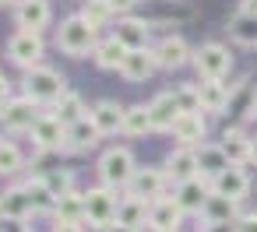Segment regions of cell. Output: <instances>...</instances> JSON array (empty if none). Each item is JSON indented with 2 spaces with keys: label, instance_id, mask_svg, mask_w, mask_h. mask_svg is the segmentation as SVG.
Masks as SVG:
<instances>
[{
  "label": "cell",
  "instance_id": "25",
  "mask_svg": "<svg viewBox=\"0 0 257 232\" xmlns=\"http://www.w3.org/2000/svg\"><path fill=\"white\" fill-rule=\"evenodd\" d=\"M148 214H152V204H148V200L123 193V200H120V214H116L120 225H127V228H141V225H148Z\"/></svg>",
  "mask_w": 257,
  "mask_h": 232
},
{
  "label": "cell",
  "instance_id": "14",
  "mask_svg": "<svg viewBox=\"0 0 257 232\" xmlns=\"http://www.w3.org/2000/svg\"><path fill=\"white\" fill-rule=\"evenodd\" d=\"M148 32H152V25L148 22H141V18H116V25H113V36L134 53V50H148Z\"/></svg>",
  "mask_w": 257,
  "mask_h": 232
},
{
  "label": "cell",
  "instance_id": "9",
  "mask_svg": "<svg viewBox=\"0 0 257 232\" xmlns=\"http://www.w3.org/2000/svg\"><path fill=\"white\" fill-rule=\"evenodd\" d=\"M32 141H36V148L39 151H67V127L53 116V113H46L36 127H32Z\"/></svg>",
  "mask_w": 257,
  "mask_h": 232
},
{
  "label": "cell",
  "instance_id": "40",
  "mask_svg": "<svg viewBox=\"0 0 257 232\" xmlns=\"http://www.w3.org/2000/svg\"><path fill=\"white\" fill-rule=\"evenodd\" d=\"M109 4H113V11H116V15H123V18H127V11L138 4V0H109Z\"/></svg>",
  "mask_w": 257,
  "mask_h": 232
},
{
  "label": "cell",
  "instance_id": "16",
  "mask_svg": "<svg viewBox=\"0 0 257 232\" xmlns=\"http://www.w3.org/2000/svg\"><path fill=\"white\" fill-rule=\"evenodd\" d=\"M155 50V60H159V67H166V71H176V67H183L187 60H194V53H190V46L180 39V36H166L159 46H152Z\"/></svg>",
  "mask_w": 257,
  "mask_h": 232
},
{
  "label": "cell",
  "instance_id": "1",
  "mask_svg": "<svg viewBox=\"0 0 257 232\" xmlns=\"http://www.w3.org/2000/svg\"><path fill=\"white\" fill-rule=\"evenodd\" d=\"M57 46H60L67 57H88V53H95V46H99V29L88 25L81 15H71V18H64L60 29H57Z\"/></svg>",
  "mask_w": 257,
  "mask_h": 232
},
{
  "label": "cell",
  "instance_id": "38",
  "mask_svg": "<svg viewBox=\"0 0 257 232\" xmlns=\"http://www.w3.org/2000/svg\"><path fill=\"white\" fill-rule=\"evenodd\" d=\"M236 232H257V211H253V214H243V218L236 221Z\"/></svg>",
  "mask_w": 257,
  "mask_h": 232
},
{
  "label": "cell",
  "instance_id": "5",
  "mask_svg": "<svg viewBox=\"0 0 257 232\" xmlns=\"http://www.w3.org/2000/svg\"><path fill=\"white\" fill-rule=\"evenodd\" d=\"M194 67L204 81H222L229 71H232V53L222 46V43H204L197 53H194Z\"/></svg>",
  "mask_w": 257,
  "mask_h": 232
},
{
  "label": "cell",
  "instance_id": "6",
  "mask_svg": "<svg viewBox=\"0 0 257 232\" xmlns=\"http://www.w3.org/2000/svg\"><path fill=\"white\" fill-rule=\"evenodd\" d=\"M43 116H46V113L39 109V102H32L29 95H22V99H11L4 109H0V127H8V130H15V134H22V130L32 134V127H36Z\"/></svg>",
  "mask_w": 257,
  "mask_h": 232
},
{
  "label": "cell",
  "instance_id": "15",
  "mask_svg": "<svg viewBox=\"0 0 257 232\" xmlns=\"http://www.w3.org/2000/svg\"><path fill=\"white\" fill-rule=\"evenodd\" d=\"M123 116H127V109L120 106V102H113V99H102V102H95L92 106V113H88V120L99 127V134H123Z\"/></svg>",
  "mask_w": 257,
  "mask_h": 232
},
{
  "label": "cell",
  "instance_id": "39",
  "mask_svg": "<svg viewBox=\"0 0 257 232\" xmlns=\"http://www.w3.org/2000/svg\"><path fill=\"white\" fill-rule=\"evenodd\" d=\"M8 102H11V81H8L4 74H0V109H4Z\"/></svg>",
  "mask_w": 257,
  "mask_h": 232
},
{
  "label": "cell",
  "instance_id": "20",
  "mask_svg": "<svg viewBox=\"0 0 257 232\" xmlns=\"http://www.w3.org/2000/svg\"><path fill=\"white\" fill-rule=\"evenodd\" d=\"M211 190L218 193V197H229V200H243L246 197V190H250V176H246V169H239V165H229L215 183H211Z\"/></svg>",
  "mask_w": 257,
  "mask_h": 232
},
{
  "label": "cell",
  "instance_id": "19",
  "mask_svg": "<svg viewBox=\"0 0 257 232\" xmlns=\"http://www.w3.org/2000/svg\"><path fill=\"white\" fill-rule=\"evenodd\" d=\"M148 113H152V127L155 130H173L176 120H180V102L173 92H162L148 102Z\"/></svg>",
  "mask_w": 257,
  "mask_h": 232
},
{
  "label": "cell",
  "instance_id": "17",
  "mask_svg": "<svg viewBox=\"0 0 257 232\" xmlns=\"http://www.w3.org/2000/svg\"><path fill=\"white\" fill-rule=\"evenodd\" d=\"M197 151V169H201V179H218L232 162H229V155H225V148L222 144H201V148H194Z\"/></svg>",
  "mask_w": 257,
  "mask_h": 232
},
{
  "label": "cell",
  "instance_id": "26",
  "mask_svg": "<svg viewBox=\"0 0 257 232\" xmlns=\"http://www.w3.org/2000/svg\"><path fill=\"white\" fill-rule=\"evenodd\" d=\"M0 204H4V218H22V221H25L29 214H36V207H32V197H29L25 183H22V186H11V190H4Z\"/></svg>",
  "mask_w": 257,
  "mask_h": 232
},
{
  "label": "cell",
  "instance_id": "13",
  "mask_svg": "<svg viewBox=\"0 0 257 232\" xmlns=\"http://www.w3.org/2000/svg\"><path fill=\"white\" fill-rule=\"evenodd\" d=\"M176 204L183 207V214H201L204 211V204H208V197H211V186H208V179H190V183H180L176 186Z\"/></svg>",
  "mask_w": 257,
  "mask_h": 232
},
{
  "label": "cell",
  "instance_id": "35",
  "mask_svg": "<svg viewBox=\"0 0 257 232\" xmlns=\"http://www.w3.org/2000/svg\"><path fill=\"white\" fill-rule=\"evenodd\" d=\"M22 169H25L22 148L11 144V141H0V176H15V172H22Z\"/></svg>",
  "mask_w": 257,
  "mask_h": 232
},
{
  "label": "cell",
  "instance_id": "32",
  "mask_svg": "<svg viewBox=\"0 0 257 232\" xmlns=\"http://www.w3.org/2000/svg\"><path fill=\"white\" fill-rule=\"evenodd\" d=\"M229 36H232V43H239V46H257V18L239 11V15L229 22Z\"/></svg>",
  "mask_w": 257,
  "mask_h": 232
},
{
  "label": "cell",
  "instance_id": "41",
  "mask_svg": "<svg viewBox=\"0 0 257 232\" xmlns=\"http://www.w3.org/2000/svg\"><path fill=\"white\" fill-rule=\"evenodd\" d=\"M201 232H236V221L232 225H201Z\"/></svg>",
  "mask_w": 257,
  "mask_h": 232
},
{
  "label": "cell",
  "instance_id": "8",
  "mask_svg": "<svg viewBox=\"0 0 257 232\" xmlns=\"http://www.w3.org/2000/svg\"><path fill=\"white\" fill-rule=\"evenodd\" d=\"M162 190H166V172H162V169H152V165L138 169L134 179H131V186H127L131 197H141V200H148V204L162 200V197H166Z\"/></svg>",
  "mask_w": 257,
  "mask_h": 232
},
{
  "label": "cell",
  "instance_id": "46",
  "mask_svg": "<svg viewBox=\"0 0 257 232\" xmlns=\"http://www.w3.org/2000/svg\"><path fill=\"white\" fill-rule=\"evenodd\" d=\"M18 4V0H0V8H15Z\"/></svg>",
  "mask_w": 257,
  "mask_h": 232
},
{
  "label": "cell",
  "instance_id": "29",
  "mask_svg": "<svg viewBox=\"0 0 257 232\" xmlns=\"http://www.w3.org/2000/svg\"><path fill=\"white\" fill-rule=\"evenodd\" d=\"M53 116H57L64 127L81 123V120H85V102H81V95H78V92H67V95L53 106Z\"/></svg>",
  "mask_w": 257,
  "mask_h": 232
},
{
  "label": "cell",
  "instance_id": "11",
  "mask_svg": "<svg viewBox=\"0 0 257 232\" xmlns=\"http://www.w3.org/2000/svg\"><path fill=\"white\" fill-rule=\"evenodd\" d=\"M155 71H159V60H155V50H152V46H148V50H134V53H127L123 67H120L123 81H131V85L148 81Z\"/></svg>",
  "mask_w": 257,
  "mask_h": 232
},
{
  "label": "cell",
  "instance_id": "7",
  "mask_svg": "<svg viewBox=\"0 0 257 232\" xmlns=\"http://www.w3.org/2000/svg\"><path fill=\"white\" fill-rule=\"evenodd\" d=\"M43 53H46V46H43V36H39V32H25V29H18V32L8 39V57H11L18 67H25V71L39 67Z\"/></svg>",
  "mask_w": 257,
  "mask_h": 232
},
{
  "label": "cell",
  "instance_id": "43",
  "mask_svg": "<svg viewBox=\"0 0 257 232\" xmlns=\"http://www.w3.org/2000/svg\"><path fill=\"white\" fill-rule=\"evenodd\" d=\"M243 15H253L257 18V0H243V8H239Z\"/></svg>",
  "mask_w": 257,
  "mask_h": 232
},
{
  "label": "cell",
  "instance_id": "37",
  "mask_svg": "<svg viewBox=\"0 0 257 232\" xmlns=\"http://www.w3.org/2000/svg\"><path fill=\"white\" fill-rule=\"evenodd\" d=\"M0 232H29V225L22 218H4L0 221Z\"/></svg>",
  "mask_w": 257,
  "mask_h": 232
},
{
  "label": "cell",
  "instance_id": "22",
  "mask_svg": "<svg viewBox=\"0 0 257 232\" xmlns=\"http://www.w3.org/2000/svg\"><path fill=\"white\" fill-rule=\"evenodd\" d=\"M208 134V123H204V116L201 113H180V120H176V127H173V137L183 144V148H190V144H204L201 137Z\"/></svg>",
  "mask_w": 257,
  "mask_h": 232
},
{
  "label": "cell",
  "instance_id": "10",
  "mask_svg": "<svg viewBox=\"0 0 257 232\" xmlns=\"http://www.w3.org/2000/svg\"><path fill=\"white\" fill-rule=\"evenodd\" d=\"M50 0H18L15 4V22L25 32H43L50 25Z\"/></svg>",
  "mask_w": 257,
  "mask_h": 232
},
{
  "label": "cell",
  "instance_id": "31",
  "mask_svg": "<svg viewBox=\"0 0 257 232\" xmlns=\"http://www.w3.org/2000/svg\"><path fill=\"white\" fill-rule=\"evenodd\" d=\"M39 179H43V186L53 193V200H60L64 193L74 190V172H71V169H60V165H57V169H46Z\"/></svg>",
  "mask_w": 257,
  "mask_h": 232
},
{
  "label": "cell",
  "instance_id": "18",
  "mask_svg": "<svg viewBox=\"0 0 257 232\" xmlns=\"http://www.w3.org/2000/svg\"><path fill=\"white\" fill-rule=\"evenodd\" d=\"M183 221V207L176 204V197H162L152 204V214H148V225L155 232H176Z\"/></svg>",
  "mask_w": 257,
  "mask_h": 232
},
{
  "label": "cell",
  "instance_id": "24",
  "mask_svg": "<svg viewBox=\"0 0 257 232\" xmlns=\"http://www.w3.org/2000/svg\"><path fill=\"white\" fill-rule=\"evenodd\" d=\"M127 53H131V50H127L116 36H109V39H102V43L95 46V53H92V57H95V64H99L102 71H120V67H123V60H127Z\"/></svg>",
  "mask_w": 257,
  "mask_h": 232
},
{
  "label": "cell",
  "instance_id": "45",
  "mask_svg": "<svg viewBox=\"0 0 257 232\" xmlns=\"http://www.w3.org/2000/svg\"><path fill=\"white\" fill-rule=\"evenodd\" d=\"M106 232H138V228H127V225H120V221H116V225H113V228H106Z\"/></svg>",
  "mask_w": 257,
  "mask_h": 232
},
{
  "label": "cell",
  "instance_id": "12",
  "mask_svg": "<svg viewBox=\"0 0 257 232\" xmlns=\"http://www.w3.org/2000/svg\"><path fill=\"white\" fill-rule=\"evenodd\" d=\"M197 176H201V169H197V151L194 148H176L166 158V179H173L176 186L180 183H190Z\"/></svg>",
  "mask_w": 257,
  "mask_h": 232
},
{
  "label": "cell",
  "instance_id": "21",
  "mask_svg": "<svg viewBox=\"0 0 257 232\" xmlns=\"http://www.w3.org/2000/svg\"><path fill=\"white\" fill-rule=\"evenodd\" d=\"M201 113H225L232 106V88H225V81H201Z\"/></svg>",
  "mask_w": 257,
  "mask_h": 232
},
{
  "label": "cell",
  "instance_id": "36",
  "mask_svg": "<svg viewBox=\"0 0 257 232\" xmlns=\"http://www.w3.org/2000/svg\"><path fill=\"white\" fill-rule=\"evenodd\" d=\"M173 95L180 102V113H201V92H197V85H183Z\"/></svg>",
  "mask_w": 257,
  "mask_h": 232
},
{
  "label": "cell",
  "instance_id": "42",
  "mask_svg": "<svg viewBox=\"0 0 257 232\" xmlns=\"http://www.w3.org/2000/svg\"><path fill=\"white\" fill-rule=\"evenodd\" d=\"M53 232H85V228H81V225H67V221H57V225H53Z\"/></svg>",
  "mask_w": 257,
  "mask_h": 232
},
{
  "label": "cell",
  "instance_id": "34",
  "mask_svg": "<svg viewBox=\"0 0 257 232\" xmlns=\"http://www.w3.org/2000/svg\"><path fill=\"white\" fill-rule=\"evenodd\" d=\"M81 18L88 22V25H109L113 18H116V11H113V4L109 0H85V8H81Z\"/></svg>",
  "mask_w": 257,
  "mask_h": 232
},
{
  "label": "cell",
  "instance_id": "48",
  "mask_svg": "<svg viewBox=\"0 0 257 232\" xmlns=\"http://www.w3.org/2000/svg\"><path fill=\"white\" fill-rule=\"evenodd\" d=\"M253 109H257V102H253Z\"/></svg>",
  "mask_w": 257,
  "mask_h": 232
},
{
  "label": "cell",
  "instance_id": "28",
  "mask_svg": "<svg viewBox=\"0 0 257 232\" xmlns=\"http://www.w3.org/2000/svg\"><path fill=\"white\" fill-rule=\"evenodd\" d=\"M102 134H99V127L85 116L81 123H74V127H67V151H88V148H95V141H99Z\"/></svg>",
  "mask_w": 257,
  "mask_h": 232
},
{
  "label": "cell",
  "instance_id": "2",
  "mask_svg": "<svg viewBox=\"0 0 257 232\" xmlns=\"http://www.w3.org/2000/svg\"><path fill=\"white\" fill-rule=\"evenodd\" d=\"M25 95L32 99V102H46V106H57L64 95H67V81H64V74L60 71H53V67H32V71H25Z\"/></svg>",
  "mask_w": 257,
  "mask_h": 232
},
{
  "label": "cell",
  "instance_id": "23",
  "mask_svg": "<svg viewBox=\"0 0 257 232\" xmlns=\"http://www.w3.org/2000/svg\"><path fill=\"white\" fill-rule=\"evenodd\" d=\"M201 218H204V225H232V221H239V214H236V200L218 197V193L211 190V197H208Z\"/></svg>",
  "mask_w": 257,
  "mask_h": 232
},
{
  "label": "cell",
  "instance_id": "47",
  "mask_svg": "<svg viewBox=\"0 0 257 232\" xmlns=\"http://www.w3.org/2000/svg\"><path fill=\"white\" fill-rule=\"evenodd\" d=\"M0 221H4V204H0Z\"/></svg>",
  "mask_w": 257,
  "mask_h": 232
},
{
  "label": "cell",
  "instance_id": "27",
  "mask_svg": "<svg viewBox=\"0 0 257 232\" xmlns=\"http://www.w3.org/2000/svg\"><path fill=\"white\" fill-rule=\"evenodd\" d=\"M53 214H57V221L81 225V221H85V193H78V190L64 193V197L53 204Z\"/></svg>",
  "mask_w": 257,
  "mask_h": 232
},
{
  "label": "cell",
  "instance_id": "44",
  "mask_svg": "<svg viewBox=\"0 0 257 232\" xmlns=\"http://www.w3.org/2000/svg\"><path fill=\"white\" fill-rule=\"evenodd\" d=\"M250 165H257V137H250Z\"/></svg>",
  "mask_w": 257,
  "mask_h": 232
},
{
  "label": "cell",
  "instance_id": "33",
  "mask_svg": "<svg viewBox=\"0 0 257 232\" xmlns=\"http://www.w3.org/2000/svg\"><path fill=\"white\" fill-rule=\"evenodd\" d=\"M222 148H225V155H229V162H232V165L250 162V137H246V134H239V130H225Z\"/></svg>",
  "mask_w": 257,
  "mask_h": 232
},
{
  "label": "cell",
  "instance_id": "3",
  "mask_svg": "<svg viewBox=\"0 0 257 232\" xmlns=\"http://www.w3.org/2000/svg\"><path fill=\"white\" fill-rule=\"evenodd\" d=\"M134 172H138V165H134L131 148H109V151H102V158H99V179H102V186L127 190L131 179H134Z\"/></svg>",
  "mask_w": 257,
  "mask_h": 232
},
{
  "label": "cell",
  "instance_id": "30",
  "mask_svg": "<svg viewBox=\"0 0 257 232\" xmlns=\"http://www.w3.org/2000/svg\"><path fill=\"white\" fill-rule=\"evenodd\" d=\"M155 127H152V113H148V106H127V116H123V134L127 137H145V134H152Z\"/></svg>",
  "mask_w": 257,
  "mask_h": 232
},
{
  "label": "cell",
  "instance_id": "4",
  "mask_svg": "<svg viewBox=\"0 0 257 232\" xmlns=\"http://www.w3.org/2000/svg\"><path fill=\"white\" fill-rule=\"evenodd\" d=\"M116 214H120V200H116V190L109 186H92L85 193V221L92 228H113L116 225Z\"/></svg>",
  "mask_w": 257,
  "mask_h": 232
}]
</instances>
